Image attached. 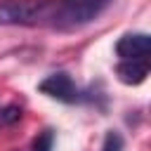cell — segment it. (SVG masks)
<instances>
[{"mask_svg":"<svg viewBox=\"0 0 151 151\" xmlns=\"http://www.w3.org/2000/svg\"><path fill=\"white\" fill-rule=\"evenodd\" d=\"M111 5L113 0H54L47 26L59 33H73L97 21Z\"/></svg>","mask_w":151,"mask_h":151,"instance_id":"1","label":"cell"},{"mask_svg":"<svg viewBox=\"0 0 151 151\" xmlns=\"http://www.w3.org/2000/svg\"><path fill=\"white\" fill-rule=\"evenodd\" d=\"M54 0H0V26H47Z\"/></svg>","mask_w":151,"mask_h":151,"instance_id":"2","label":"cell"},{"mask_svg":"<svg viewBox=\"0 0 151 151\" xmlns=\"http://www.w3.org/2000/svg\"><path fill=\"white\" fill-rule=\"evenodd\" d=\"M38 90H40L42 94H47L50 99H57V101H64V104L87 101V94L73 83L71 73H66V71H54V73L45 76V78L38 83Z\"/></svg>","mask_w":151,"mask_h":151,"instance_id":"3","label":"cell"},{"mask_svg":"<svg viewBox=\"0 0 151 151\" xmlns=\"http://www.w3.org/2000/svg\"><path fill=\"white\" fill-rule=\"evenodd\" d=\"M118 59H149L151 38L146 33H123L116 42Z\"/></svg>","mask_w":151,"mask_h":151,"instance_id":"4","label":"cell"},{"mask_svg":"<svg viewBox=\"0 0 151 151\" xmlns=\"http://www.w3.org/2000/svg\"><path fill=\"white\" fill-rule=\"evenodd\" d=\"M116 76L123 85H142L149 76V59H120Z\"/></svg>","mask_w":151,"mask_h":151,"instance_id":"5","label":"cell"},{"mask_svg":"<svg viewBox=\"0 0 151 151\" xmlns=\"http://www.w3.org/2000/svg\"><path fill=\"white\" fill-rule=\"evenodd\" d=\"M54 149V130L52 127H45L38 132V137L33 139V146L31 151H52Z\"/></svg>","mask_w":151,"mask_h":151,"instance_id":"6","label":"cell"},{"mask_svg":"<svg viewBox=\"0 0 151 151\" xmlns=\"http://www.w3.org/2000/svg\"><path fill=\"white\" fill-rule=\"evenodd\" d=\"M21 120V106L19 104H7L0 109V127H9Z\"/></svg>","mask_w":151,"mask_h":151,"instance_id":"7","label":"cell"},{"mask_svg":"<svg viewBox=\"0 0 151 151\" xmlns=\"http://www.w3.org/2000/svg\"><path fill=\"white\" fill-rule=\"evenodd\" d=\"M101 151H125V139L118 130H109L101 142Z\"/></svg>","mask_w":151,"mask_h":151,"instance_id":"8","label":"cell"}]
</instances>
